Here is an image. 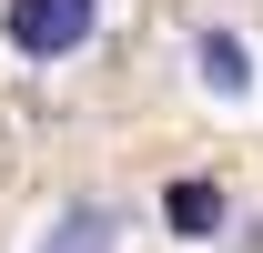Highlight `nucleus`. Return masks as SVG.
<instances>
[{
	"label": "nucleus",
	"mask_w": 263,
	"mask_h": 253,
	"mask_svg": "<svg viewBox=\"0 0 263 253\" xmlns=\"http://www.w3.org/2000/svg\"><path fill=\"white\" fill-rule=\"evenodd\" d=\"M91 31H101V0H10V10H0V41H10L21 61H41V71L71 61Z\"/></svg>",
	"instance_id": "1"
},
{
	"label": "nucleus",
	"mask_w": 263,
	"mask_h": 253,
	"mask_svg": "<svg viewBox=\"0 0 263 253\" xmlns=\"http://www.w3.org/2000/svg\"><path fill=\"white\" fill-rule=\"evenodd\" d=\"M162 223L182 233V243H213V233L233 223V203H223V183H202V172H182V183L162 192Z\"/></svg>",
	"instance_id": "2"
},
{
	"label": "nucleus",
	"mask_w": 263,
	"mask_h": 253,
	"mask_svg": "<svg viewBox=\"0 0 263 253\" xmlns=\"http://www.w3.org/2000/svg\"><path fill=\"white\" fill-rule=\"evenodd\" d=\"M111 233H122L111 203H61V213L41 223V253H111Z\"/></svg>",
	"instance_id": "3"
},
{
	"label": "nucleus",
	"mask_w": 263,
	"mask_h": 253,
	"mask_svg": "<svg viewBox=\"0 0 263 253\" xmlns=\"http://www.w3.org/2000/svg\"><path fill=\"white\" fill-rule=\"evenodd\" d=\"M193 71H202V92H223V101L253 92V61H243V41H233V31H202V41H193Z\"/></svg>",
	"instance_id": "4"
}]
</instances>
